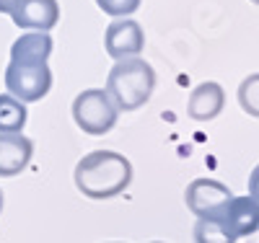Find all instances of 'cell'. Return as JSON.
I'll return each mask as SVG.
<instances>
[{
    "label": "cell",
    "mask_w": 259,
    "mask_h": 243,
    "mask_svg": "<svg viewBox=\"0 0 259 243\" xmlns=\"http://www.w3.org/2000/svg\"><path fill=\"white\" fill-rule=\"evenodd\" d=\"M50 55H52V36L47 31H26V34H21L11 47V60L47 62Z\"/></svg>",
    "instance_id": "8fae6325"
},
{
    "label": "cell",
    "mask_w": 259,
    "mask_h": 243,
    "mask_svg": "<svg viewBox=\"0 0 259 243\" xmlns=\"http://www.w3.org/2000/svg\"><path fill=\"white\" fill-rule=\"evenodd\" d=\"M96 6L109 16H130L140 8V0H96Z\"/></svg>",
    "instance_id": "9a60e30c"
},
{
    "label": "cell",
    "mask_w": 259,
    "mask_h": 243,
    "mask_svg": "<svg viewBox=\"0 0 259 243\" xmlns=\"http://www.w3.org/2000/svg\"><path fill=\"white\" fill-rule=\"evenodd\" d=\"M34 156V142L21 132H0V176H18Z\"/></svg>",
    "instance_id": "9c48e42d"
},
{
    "label": "cell",
    "mask_w": 259,
    "mask_h": 243,
    "mask_svg": "<svg viewBox=\"0 0 259 243\" xmlns=\"http://www.w3.org/2000/svg\"><path fill=\"white\" fill-rule=\"evenodd\" d=\"M143 47H145V34H143L140 24L133 18L117 16V21H112L104 31V50L114 60L140 55Z\"/></svg>",
    "instance_id": "52a82bcc"
},
{
    "label": "cell",
    "mask_w": 259,
    "mask_h": 243,
    "mask_svg": "<svg viewBox=\"0 0 259 243\" xmlns=\"http://www.w3.org/2000/svg\"><path fill=\"white\" fill-rule=\"evenodd\" d=\"M223 106H226L223 85L215 83V80H207V83H200L189 93V99H187V114L194 122H210V119H215L223 112Z\"/></svg>",
    "instance_id": "30bf717a"
},
{
    "label": "cell",
    "mask_w": 259,
    "mask_h": 243,
    "mask_svg": "<svg viewBox=\"0 0 259 243\" xmlns=\"http://www.w3.org/2000/svg\"><path fill=\"white\" fill-rule=\"evenodd\" d=\"M249 197L256 202V207H259V166L251 171V176H249Z\"/></svg>",
    "instance_id": "2e32d148"
},
{
    "label": "cell",
    "mask_w": 259,
    "mask_h": 243,
    "mask_svg": "<svg viewBox=\"0 0 259 243\" xmlns=\"http://www.w3.org/2000/svg\"><path fill=\"white\" fill-rule=\"evenodd\" d=\"M73 179L89 200H112L133 181V163L114 150H94L78 161Z\"/></svg>",
    "instance_id": "6da1fadb"
},
{
    "label": "cell",
    "mask_w": 259,
    "mask_h": 243,
    "mask_svg": "<svg viewBox=\"0 0 259 243\" xmlns=\"http://www.w3.org/2000/svg\"><path fill=\"white\" fill-rule=\"evenodd\" d=\"M18 0H0V13H11Z\"/></svg>",
    "instance_id": "e0dca14e"
},
{
    "label": "cell",
    "mask_w": 259,
    "mask_h": 243,
    "mask_svg": "<svg viewBox=\"0 0 259 243\" xmlns=\"http://www.w3.org/2000/svg\"><path fill=\"white\" fill-rule=\"evenodd\" d=\"M239 104L249 117L259 119V73L249 75L239 85Z\"/></svg>",
    "instance_id": "4fadbf2b"
},
{
    "label": "cell",
    "mask_w": 259,
    "mask_h": 243,
    "mask_svg": "<svg viewBox=\"0 0 259 243\" xmlns=\"http://www.w3.org/2000/svg\"><path fill=\"white\" fill-rule=\"evenodd\" d=\"M29 112L24 101L11 93H0V132H24Z\"/></svg>",
    "instance_id": "7c38bea8"
},
{
    "label": "cell",
    "mask_w": 259,
    "mask_h": 243,
    "mask_svg": "<svg viewBox=\"0 0 259 243\" xmlns=\"http://www.w3.org/2000/svg\"><path fill=\"white\" fill-rule=\"evenodd\" d=\"M6 88L24 104L41 101L52 88V70L39 60H11L6 68Z\"/></svg>",
    "instance_id": "3957f363"
},
{
    "label": "cell",
    "mask_w": 259,
    "mask_h": 243,
    "mask_svg": "<svg viewBox=\"0 0 259 243\" xmlns=\"http://www.w3.org/2000/svg\"><path fill=\"white\" fill-rule=\"evenodd\" d=\"M194 240H200V243H210V240L231 243L228 233L221 228L218 220H212V217H197V225H194Z\"/></svg>",
    "instance_id": "5bb4252c"
},
{
    "label": "cell",
    "mask_w": 259,
    "mask_h": 243,
    "mask_svg": "<svg viewBox=\"0 0 259 243\" xmlns=\"http://www.w3.org/2000/svg\"><path fill=\"white\" fill-rule=\"evenodd\" d=\"M251 3H254V6H259V0H251Z\"/></svg>",
    "instance_id": "d6986e66"
},
{
    "label": "cell",
    "mask_w": 259,
    "mask_h": 243,
    "mask_svg": "<svg viewBox=\"0 0 259 243\" xmlns=\"http://www.w3.org/2000/svg\"><path fill=\"white\" fill-rule=\"evenodd\" d=\"M11 18L24 31H50L60 21V6L57 0H18Z\"/></svg>",
    "instance_id": "ba28073f"
},
{
    "label": "cell",
    "mask_w": 259,
    "mask_h": 243,
    "mask_svg": "<svg viewBox=\"0 0 259 243\" xmlns=\"http://www.w3.org/2000/svg\"><path fill=\"white\" fill-rule=\"evenodd\" d=\"M0 212H3V191H0Z\"/></svg>",
    "instance_id": "ac0fdd59"
},
{
    "label": "cell",
    "mask_w": 259,
    "mask_h": 243,
    "mask_svg": "<svg viewBox=\"0 0 259 243\" xmlns=\"http://www.w3.org/2000/svg\"><path fill=\"white\" fill-rule=\"evenodd\" d=\"M156 73L138 55L122 57L106 75V93L119 112H135L153 96Z\"/></svg>",
    "instance_id": "7a4b0ae2"
},
{
    "label": "cell",
    "mask_w": 259,
    "mask_h": 243,
    "mask_svg": "<svg viewBox=\"0 0 259 243\" xmlns=\"http://www.w3.org/2000/svg\"><path fill=\"white\" fill-rule=\"evenodd\" d=\"M117 112L114 101L109 99V93L101 88H91L75 96L73 101V119L75 124L85 132V135H106L114 124H117Z\"/></svg>",
    "instance_id": "277c9868"
},
{
    "label": "cell",
    "mask_w": 259,
    "mask_h": 243,
    "mask_svg": "<svg viewBox=\"0 0 259 243\" xmlns=\"http://www.w3.org/2000/svg\"><path fill=\"white\" fill-rule=\"evenodd\" d=\"M231 189L215 179H194L187 191H184V202L194 217H215L223 205L231 200Z\"/></svg>",
    "instance_id": "8992f818"
},
{
    "label": "cell",
    "mask_w": 259,
    "mask_h": 243,
    "mask_svg": "<svg viewBox=\"0 0 259 243\" xmlns=\"http://www.w3.org/2000/svg\"><path fill=\"white\" fill-rule=\"evenodd\" d=\"M212 220H218L231 240H239L259 230V207L251 197H231Z\"/></svg>",
    "instance_id": "5b68a950"
}]
</instances>
